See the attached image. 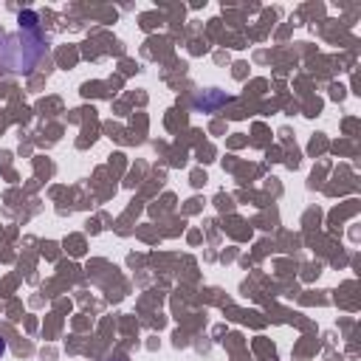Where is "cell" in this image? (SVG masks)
<instances>
[{
  "instance_id": "obj_1",
  "label": "cell",
  "mask_w": 361,
  "mask_h": 361,
  "mask_svg": "<svg viewBox=\"0 0 361 361\" xmlns=\"http://www.w3.org/2000/svg\"><path fill=\"white\" fill-rule=\"evenodd\" d=\"M20 26L23 29H29V31H34L37 29V15L34 12H23L20 15Z\"/></svg>"
},
{
  "instance_id": "obj_2",
  "label": "cell",
  "mask_w": 361,
  "mask_h": 361,
  "mask_svg": "<svg viewBox=\"0 0 361 361\" xmlns=\"http://www.w3.org/2000/svg\"><path fill=\"white\" fill-rule=\"evenodd\" d=\"M3 353H6V341L0 339V355H3Z\"/></svg>"
}]
</instances>
